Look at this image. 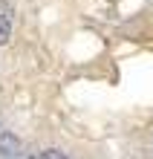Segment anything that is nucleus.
<instances>
[{
  "mask_svg": "<svg viewBox=\"0 0 153 159\" xmlns=\"http://www.w3.org/2000/svg\"><path fill=\"white\" fill-rule=\"evenodd\" d=\"M12 38V17L0 15V46H6V41Z\"/></svg>",
  "mask_w": 153,
  "mask_h": 159,
  "instance_id": "f03ea898",
  "label": "nucleus"
},
{
  "mask_svg": "<svg viewBox=\"0 0 153 159\" xmlns=\"http://www.w3.org/2000/svg\"><path fill=\"white\" fill-rule=\"evenodd\" d=\"M20 153H23L20 139H17L12 130H0V156H6V159H17Z\"/></svg>",
  "mask_w": 153,
  "mask_h": 159,
  "instance_id": "f257e3e1",
  "label": "nucleus"
},
{
  "mask_svg": "<svg viewBox=\"0 0 153 159\" xmlns=\"http://www.w3.org/2000/svg\"><path fill=\"white\" fill-rule=\"evenodd\" d=\"M35 159H66V153H64V151H55V148H52V151H41Z\"/></svg>",
  "mask_w": 153,
  "mask_h": 159,
  "instance_id": "7ed1b4c3",
  "label": "nucleus"
}]
</instances>
